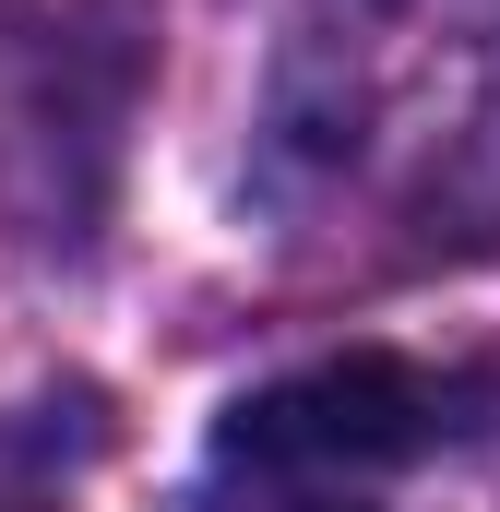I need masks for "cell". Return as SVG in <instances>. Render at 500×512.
I'll return each mask as SVG.
<instances>
[{"instance_id":"cell-1","label":"cell","mask_w":500,"mask_h":512,"mask_svg":"<svg viewBox=\"0 0 500 512\" xmlns=\"http://www.w3.org/2000/svg\"><path fill=\"white\" fill-rule=\"evenodd\" d=\"M477 393L393 358V346H346V358H310L286 382H262L227 405L215 429V489L239 512H358V489L429 465L453 429H465Z\"/></svg>"}]
</instances>
